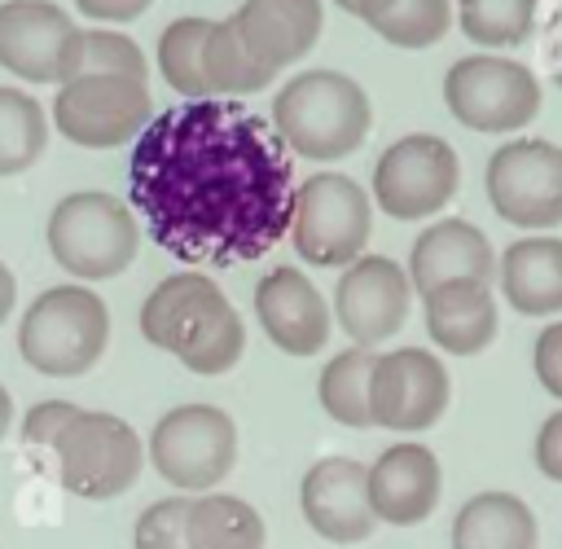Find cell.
Masks as SVG:
<instances>
[{"instance_id": "obj_36", "label": "cell", "mask_w": 562, "mask_h": 549, "mask_svg": "<svg viewBox=\"0 0 562 549\" xmlns=\"http://www.w3.org/2000/svg\"><path fill=\"white\" fill-rule=\"evenodd\" d=\"M75 4H79V13L101 18V22H132V18H140L154 0H75Z\"/></svg>"}, {"instance_id": "obj_20", "label": "cell", "mask_w": 562, "mask_h": 549, "mask_svg": "<svg viewBox=\"0 0 562 549\" xmlns=\"http://www.w3.org/2000/svg\"><path fill=\"white\" fill-rule=\"evenodd\" d=\"M430 338L452 356H479L496 338V294L487 281H448L422 294Z\"/></svg>"}, {"instance_id": "obj_35", "label": "cell", "mask_w": 562, "mask_h": 549, "mask_svg": "<svg viewBox=\"0 0 562 549\" xmlns=\"http://www.w3.org/2000/svg\"><path fill=\"white\" fill-rule=\"evenodd\" d=\"M536 470L549 483H562V408L549 413L536 430Z\"/></svg>"}, {"instance_id": "obj_40", "label": "cell", "mask_w": 562, "mask_h": 549, "mask_svg": "<svg viewBox=\"0 0 562 549\" xmlns=\"http://www.w3.org/2000/svg\"><path fill=\"white\" fill-rule=\"evenodd\" d=\"M338 4H342L347 13H360V0H338Z\"/></svg>"}, {"instance_id": "obj_33", "label": "cell", "mask_w": 562, "mask_h": 549, "mask_svg": "<svg viewBox=\"0 0 562 549\" xmlns=\"http://www.w3.org/2000/svg\"><path fill=\"white\" fill-rule=\"evenodd\" d=\"M75 413H79V404H70V400H44V404H35V408L22 417V439H26L31 448H53L57 435L75 422Z\"/></svg>"}, {"instance_id": "obj_6", "label": "cell", "mask_w": 562, "mask_h": 549, "mask_svg": "<svg viewBox=\"0 0 562 549\" xmlns=\"http://www.w3.org/2000/svg\"><path fill=\"white\" fill-rule=\"evenodd\" d=\"M57 461V479L66 492L83 496V501H114L123 496L145 461L140 435L114 417V413H92L79 408L75 422L57 435V444L48 448Z\"/></svg>"}, {"instance_id": "obj_30", "label": "cell", "mask_w": 562, "mask_h": 549, "mask_svg": "<svg viewBox=\"0 0 562 549\" xmlns=\"http://www.w3.org/2000/svg\"><path fill=\"white\" fill-rule=\"evenodd\" d=\"M48 141V119L35 97L18 88H0V176L26 171Z\"/></svg>"}, {"instance_id": "obj_9", "label": "cell", "mask_w": 562, "mask_h": 549, "mask_svg": "<svg viewBox=\"0 0 562 549\" xmlns=\"http://www.w3.org/2000/svg\"><path fill=\"white\" fill-rule=\"evenodd\" d=\"M443 101L474 132H518L540 110V83L514 57L474 53L443 75Z\"/></svg>"}, {"instance_id": "obj_17", "label": "cell", "mask_w": 562, "mask_h": 549, "mask_svg": "<svg viewBox=\"0 0 562 549\" xmlns=\"http://www.w3.org/2000/svg\"><path fill=\"white\" fill-rule=\"evenodd\" d=\"M255 316L272 347L285 356H316L329 338V307L299 268H272L255 285Z\"/></svg>"}, {"instance_id": "obj_16", "label": "cell", "mask_w": 562, "mask_h": 549, "mask_svg": "<svg viewBox=\"0 0 562 549\" xmlns=\"http://www.w3.org/2000/svg\"><path fill=\"white\" fill-rule=\"evenodd\" d=\"M439 492H443L439 457L417 439H400L382 448L378 461L369 466V505L378 523L417 527L435 514Z\"/></svg>"}, {"instance_id": "obj_27", "label": "cell", "mask_w": 562, "mask_h": 549, "mask_svg": "<svg viewBox=\"0 0 562 549\" xmlns=\"http://www.w3.org/2000/svg\"><path fill=\"white\" fill-rule=\"evenodd\" d=\"M360 18L395 48H430L448 22V0H360Z\"/></svg>"}, {"instance_id": "obj_24", "label": "cell", "mask_w": 562, "mask_h": 549, "mask_svg": "<svg viewBox=\"0 0 562 549\" xmlns=\"http://www.w3.org/2000/svg\"><path fill=\"white\" fill-rule=\"evenodd\" d=\"M268 531L250 501L202 492L189 501V549H263Z\"/></svg>"}, {"instance_id": "obj_1", "label": "cell", "mask_w": 562, "mask_h": 549, "mask_svg": "<svg viewBox=\"0 0 562 549\" xmlns=\"http://www.w3.org/2000/svg\"><path fill=\"white\" fill-rule=\"evenodd\" d=\"M127 193L162 250L211 268L263 259L294 215L285 141L268 119L215 97L149 119Z\"/></svg>"}, {"instance_id": "obj_29", "label": "cell", "mask_w": 562, "mask_h": 549, "mask_svg": "<svg viewBox=\"0 0 562 549\" xmlns=\"http://www.w3.org/2000/svg\"><path fill=\"white\" fill-rule=\"evenodd\" d=\"M145 53L136 48V40L119 35V31H75L66 57H61V75L57 83L83 79V75H127V79H145Z\"/></svg>"}, {"instance_id": "obj_12", "label": "cell", "mask_w": 562, "mask_h": 549, "mask_svg": "<svg viewBox=\"0 0 562 549\" xmlns=\"http://www.w3.org/2000/svg\"><path fill=\"white\" fill-rule=\"evenodd\" d=\"M487 202L505 224H562V149L553 141H509L487 163Z\"/></svg>"}, {"instance_id": "obj_39", "label": "cell", "mask_w": 562, "mask_h": 549, "mask_svg": "<svg viewBox=\"0 0 562 549\" xmlns=\"http://www.w3.org/2000/svg\"><path fill=\"white\" fill-rule=\"evenodd\" d=\"M9 422H13V400H9V391L0 386V439L9 435Z\"/></svg>"}, {"instance_id": "obj_38", "label": "cell", "mask_w": 562, "mask_h": 549, "mask_svg": "<svg viewBox=\"0 0 562 549\" xmlns=\"http://www.w3.org/2000/svg\"><path fill=\"white\" fill-rule=\"evenodd\" d=\"M13 294H18V285H13V272L0 264V325L9 321V312H13Z\"/></svg>"}, {"instance_id": "obj_23", "label": "cell", "mask_w": 562, "mask_h": 549, "mask_svg": "<svg viewBox=\"0 0 562 549\" xmlns=\"http://www.w3.org/2000/svg\"><path fill=\"white\" fill-rule=\"evenodd\" d=\"M536 514L514 492H474L452 518V549H536Z\"/></svg>"}, {"instance_id": "obj_19", "label": "cell", "mask_w": 562, "mask_h": 549, "mask_svg": "<svg viewBox=\"0 0 562 549\" xmlns=\"http://www.w3.org/2000/svg\"><path fill=\"white\" fill-rule=\"evenodd\" d=\"M492 272H496L492 242L465 220H439V224L422 228V237L408 250V281L422 294H430L435 285H448V281H487L492 285Z\"/></svg>"}, {"instance_id": "obj_37", "label": "cell", "mask_w": 562, "mask_h": 549, "mask_svg": "<svg viewBox=\"0 0 562 549\" xmlns=\"http://www.w3.org/2000/svg\"><path fill=\"white\" fill-rule=\"evenodd\" d=\"M544 66H549V79L562 88V4L553 9L549 26H544Z\"/></svg>"}, {"instance_id": "obj_8", "label": "cell", "mask_w": 562, "mask_h": 549, "mask_svg": "<svg viewBox=\"0 0 562 549\" xmlns=\"http://www.w3.org/2000/svg\"><path fill=\"white\" fill-rule=\"evenodd\" d=\"M154 470L180 492H211L237 461V426L215 404L167 408L149 430Z\"/></svg>"}, {"instance_id": "obj_7", "label": "cell", "mask_w": 562, "mask_h": 549, "mask_svg": "<svg viewBox=\"0 0 562 549\" xmlns=\"http://www.w3.org/2000/svg\"><path fill=\"white\" fill-rule=\"evenodd\" d=\"M369 224H373L369 193L342 171H321L294 189L290 242L299 259L316 268L356 264L369 242Z\"/></svg>"}, {"instance_id": "obj_31", "label": "cell", "mask_w": 562, "mask_h": 549, "mask_svg": "<svg viewBox=\"0 0 562 549\" xmlns=\"http://www.w3.org/2000/svg\"><path fill=\"white\" fill-rule=\"evenodd\" d=\"M536 4L540 0H461L457 22H461L465 40H474L483 48H509L531 35Z\"/></svg>"}, {"instance_id": "obj_22", "label": "cell", "mask_w": 562, "mask_h": 549, "mask_svg": "<svg viewBox=\"0 0 562 549\" xmlns=\"http://www.w3.org/2000/svg\"><path fill=\"white\" fill-rule=\"evenodd\" d=\"M501 294L522 316H558L562 312V237H522L501 259Z\"/></svg>"}, {"instance_id": "obj_13", "label": "cell", "mask_w": 562, "mask_h": 549, "mask_svg": "<svg viewBox=\"0 0 562 549\" xmlns=\"http://www.w3.org/2000/svg\"><path fill=\"white\" fill-rule=\"evenodd\" d=\"M448 395H452L448 369L422 347H395L373 365V382H369L373 426H386L395 435H417L443 417Z\"/></svg>"}, {"instance_id": "obj_10", "label": "cell", "mask_w": 562, "mask_h": 549, "mask_svg": "<svg viewBox=\"0 0 562 549\" xmlns=\"http://www.w3.org/2000/svg\"><path fill=\"white\" fill-rule=\"evenodd\" d=\"M154 119V101L145 79L127 75H83L57 88L53 123L66 141L88 149H114L140 136Z\"/></svg>"}, {"instance_id": "obj_21", "label": "cell", "mask_w": 562, "mask_h": 549, "mask_svg": "<svg viewBox=\"0 0 562 549\" xmlns=\"http://www.w3.org/2000/svg\"><path fill=\"white\" fill-rule=\"evenodd\" d=\"M233 18H237L241 35L250 40V48L272 70L299 61L316 44L321 22H325L321 0H246Z\"/></svg>"}, {"instance_id": "obj_4", "label": "cell", "mask_w": 562, "mask_h": 549, "mask_svg": "<svg viewBox=\"0 0 562 549\" xmlns=\"http://www.w3.org/2000/svg\"><path fill=\"white\" fill-rule=\"evenodd\" d=\"M110 343V312L88 285H53L35 294L18 325V351L35 373L79 378Z\"/></svg>"}, {"instance_id": "obj_3", "label": "cell", "mask_w": 562, "mask_h": 549, "mask_svg": "<svg viewBox=\"0 0 562 549\" xmlns=\"http://www.w3.org/2000/svg\"><path fill=\"white\" fill-rule=\"evenodd\" d=\"M369 97L338 70H303L272 101V127L299 158H347L369 136Z\"/></svg>"}, {"instance_id": "obj_34", "label": "cell", "mask_w": 562, "mask_h": 549, "mask_svg": "<svg viewBox=\"0 0 562 549\" xmlns=\"http://www.w3.org/2000/svg\"><path fill=\"white\" fill-rule=\"evenodd\" d=\"M531 365H536L540 386H544L553 400H562V321H553V325L540 329L536 351H531Z\"/></svg>"}, {"instance_id": "obj_15", "label": "cell", "mask_w": 562, "mask_h": 549, "mask_svg": "<svg viewBox=\"0 0 562 549\" xmlns=\"http://www.w3.org/2000/svg\"><path fill=\"white\" fill-rule=\"evenodd\" d=\"M299 509L307 527L329 545H360L373 536L378 514L369 505V466L351 457H321L299 483Z\"/></svg>"}, {"instance_id": "obj_2", "label": "cell", "mask_w": 562, "mask_h": 549, "mask_svg": "<svg viewBox=\"0 0 562 549\" xmlns=\"http://www.w3.org/2000/svg\"><path fill=\"white\" fill-rule=\"evenodd\" d=\"M140 334L189 373H228L246 351V325L206 272H171L140 303Z\"/></svg>"}, {"instance_id": "obj_32", "label": "cell", "mask_w": 562, "mask_h": 549, "mask_svg": "<svg viewBox=\"0 0 562 549\" xmlns=\"http://www.w3.org/2000/svg\"><path fill=\"white\" fill-rule=\"evenodd\" d=\"M189 501L193 496H162L140 509L132 545L136 549H189Z\"/></svg>"}, {"instance_id": "obj_18", "label": "cell", "mask_w": 562, "mask_h": 549, "mask_svg": "<svg viewBox=\"0 0 562 549\" xmlns=\"http://www.w3.org/2000/svg\"><path fill=\"white\" fill-rule=\"evenodd\" d=\"M75 31L70 13L48 0H9L0 4V66L26 83H53Z\"/></svg>"}, {"instance_id": "obj_11", "label": "cell", "mask_w": 562, "mask_h": 549, "mask_svg": "<svg viewBox=\"0 0 562 549\" xmlns=\"http://www.w3.org/2000/svg\"><path fill=\"white\" fill-rule=\"evenodd\" d=\"M461 163L443 136L413 132L382 149L373 163V198L391 220H422L448 206L457 193Z\"/></svg>"}, {"instance_id": "obj_28", "label": "cell", "mask_w": 562, "mask_h": 549, "mask_svg": "<svg viewBox=\"0 0 562 549\" xmlns=\"http://www.w3.org/2000/svg\"><path fill=\"white\" fill-rule=\"evenodd\" d=\"M206 35H211V22L206 18H176L162 31V40H158V70L189 101H211V83H206Z\"/></svg>"}, {"instance_id": "obj_25", "label": "cell", "mask_w": 562, "mask_h": 549, "mask_svg": "<svg viewBox=\"0 0 562 549\" xmlns=\"http://www.w3.org/2000/svg\"><path fill=\"white\" fill-rule=\"evenodd\" d=\"M373 365H378V356H373L369 347H347V351H338V356L321 369L316 395H321V408H325L334 422H342V426H351V430L373 426V408H369Z\"/></svg>"}, {"instance_id": "obj_26", "label": "cell", "mask_w": 562, "mask_h": 549, "mask_svg": "<svg viewBox=\"0 0 562 549\" xmlns=\"http://www.w3.org/2000/svg\"><path fill=\"white\" fill-rule=\"evenodd\" d=\"M272 66L250 48V40L241 35L237 18H224V22H211V35H206V83H211V97L215 92H259L263 83H272Z\"/></svg>"}, {"instance_id": "obj_14", "label": "cell", "mask_w": 562, "mask_h": 549, "mask_svg": "<svg viewBox=\"0 0 562 549\" xmlns=\"http://www.w3.org/2000/svg\"><path fill=\"white\" fill-rule=\"evenodd\" d=\"M413 303V281L408 268H400L386 255H360L356 264L342 268L334 285V316L347 329L351 347H378L391 334L404 329Z\"/></svg>"}, {"instance_id": "obj_5", "label": "cell", "mask_w": 562, "mask_h": 549, "mask_svg": "<svg viewBox=\"0 0 562 549\" xmlns=\"http://www.w3.org/2000/svg\"><path fill=\"white\" fill-rule=\"evenodd\" d=\"M140 246V228L132 211L101 189L66 193L48 215V250L79 281L119 277Z\"/></svg>"}]
</instances>
